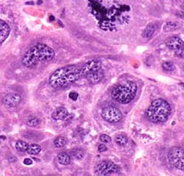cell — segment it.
<instances>
[{
	"label": "cell",
	"instance_id": "cell-1",
	"mask_svg": "<svg viewBox=\"0 0 184 176\" xmlns=\"http://www.w3.org/2000/svg\"><path fill=\"white\" fill-rule=\"evenodd\" d=\"M55 53L51 47L42 43H37L30 47L22 58V64L27 68H32L40 63L51 60Z\"/></svg>",
	"mask_w": 184,
	"mask_h": 176
},
{
	"label": "cell",
	"instance_id": "cell-2",
	"mask_svg": "<svg viewBox=\"0 0 184 176\" xmlns=\"http://www.w3.org/2000/svg\"><path fill=\"white\" fill-rule=\"evenodd\" d=\"M81 77V68L77 66H69L57 69L49 78L52 88L61 89L70 86Z\"/></svg>",
	"mask_w": 184,
	"mask_h": 176
},
{
	"label": "cell",
	"instance_id": "cell-3",
	"mask_svg": "<svg viewBox=\"0 0 184 176\" xmlns=\"http://www.w3.org/2000/svg\"><path fill=\"white\" fill-rule=\"evenodd\" d=\"M170 113L171 106L169 103L162 99H157L146 110L145 116L150 122L160 124L168 120Z\"/></svg>",
	"mask_w": 184,
	"mask_h": 176
},
{
	"label": "cell",
	"instance_id": "cell-4",
	"mask_svg": "<svg viewBox=\"0 0 184 176\" xmlns=\"http://www.w3.org/2000/svg\"><path fill=\"white\" fill-rule=\"evenodd\" d=\"M137 91V86L135 82L128 81L123 84L118 85L113 90L112 98L122 104H128L135 99Z\"/></svg>",
	"mask_w": 184,
	"mask_h": 176
},
{
	"label": "cell",
	"instance_id": "cell-5",
	"mask_svg": "<svg viewBox=\"0 0 184 176\" xmlns=\"http://www.w3.org/2000/svg\"><path fill=\"white\" fill-rule=\"evenodd\" d=\"M170 163L175 168L184 172V150L180 147H173L168 153Z\"/></svg>",
	"mask_w": 184,
	"mask_h": 176
},
{
	"label": "cell",
	"instance_id": "cell-6",
	"mask_svg": "<svg viewBox=\"0 0 184 176\" xmlns=\"http://www.w3.org/2000/svg\"><path fill=\"white\" fill-rule=\"evenodd\" d=\"M101 116L107 122L111 124H116L121 121L122 117V114L118 108L113 105L106 106L102 109Z\"/></svg>",
	"mask_w": 184,
	"mask_h": 176
},
{
	"label": "cell",
	"instance_id": "cell-7",
	"mask_svg": "<svg viewBox=\"0 0 184 176\" xmlns=\"http://www.w3.org/2000/svg\"><path fill=\"white\" fill-rule=\"evenodd\" d=\"M118 171V166L113 162H100L94 167V173L97 175L105 176L116 173Z\"/></svg>",
	"mask_w": 184,
	"mask_h": 176
},
{
	"label": "cell",
	"instance_id": "cell-8",
	"mask_svg": "<svg viewBox=\"0 0 184 176\" xmlns=\"http://www.w3.org/2000/svg\"><path fill=\"white\" fill-rule=\"evenodd\" d=\"M102 68V63L97 59H93L85 63L82 68H81V76L87 77L92 73L101 70Z\"/></svg>",
	"mask_w": 184,
	"mask_h": 176
},
{
	"label": "cell",
	"instance_id": "cell-9",
	"mask_svg": "<svg viewBox=\"0 0 184 176\" xmlns=\"http://www.w3.org/2000/svg\"><path fill=\"white\" fill-rule=\"evenodd\" d=\"M21 102V96L17 93H9L4 96L2 102L8 107H16Z\"/></svg>",
	"mask_w": 184,
	"mask_h": 176
},
{
	"label": "cell",
	"instance_id": "cell-10",
	"mask_svg": "<svg viewBox=\"0 0 184 176\" xmlns=\"http://www.w3.org/2000/svg\"><path fill=\"white\" fill-rule=\"evenodd\" d=\"M165 44L168 48L174 51L184 46L183 41L178 36H173L171 38H169L166 41Z\"/></svg>",
	"mask_w": 184,
	"mask_h": 176
},
{
	"label": "cell",
	"instance_id": "cell-11",
	"mask_svg": "<svg viewBox=\"0 0 184 176\" xmlns=\"http://www.w3.org/2000/svg\"><path fill=\"white\" fill-rule=\"evenodd\" d=\"M69 112L67 109L64 107H58L51 114V117L54 121H61L66 119L68 117Z\"/></svg>",
	"mask_w": 184,
	"mask_h": 176
},
{
	"label": "cell",
	"instance_id": "cell-12",
	"mask_svg": "<svg viewBox=\"0 0 184 176\" xmlns=\"http://www.w3.org/2000/svg\"><path fill=\"white\" fill-rule=\"evenodd\" d=\"M10 33V28L7 23L0 19V44L4 42Z\"/></svg>",
	"mask_w": 184,
	"mask_h": 176
},
{
	"label": "cell",
	"instance_id": "cell-13",
	"mask_svg": "<svg viewBox=\"0 0 184 176\" xmlns=\"http://www.w3.org/2000/svg\"><path fill=\"white\" fill-rule=\"evenodd\" d=\"M104 72L102 71V69L100 70V71L92 73V74L88 76L86 78L88 80V81L92 84H97L99 83L101 80L104 78Z\"/></svg>",
	"mask_w": 184,
	"mask_h": 176
},
{
	"label": "cell",
	"instance_id": "cell-14",
	"mask_svg": "<svg viewBox=\"0 0 184 176\" xmlns=\"http://www.w3.org/2000/svg\"><path fill=\"white\" fill-rule=\"evenodd\" d=\"M58 162L60 164L63 166L69 165L71 161V157L66 153H61L58 154Z\"/></svg>",
	"mask_w": 184,
	"mask_h": 176
},
{
	"label": "cell",
	"instance_id": "cell-15",
	"mask_svg": "<svg viewBox=\"0 0 184 176\" xmlns=\"http://www.w3.org/2000/svg\"><path fill=\"white\" fill-rule=\"evenodd\" d=\"M40 151H41L40 145L37 144L29 145L28 148H27V153L31 155H37L40 153Z\"/></svg>",
	"mask_w": 184,
	"mask_h": 176
},
{
	"label": "cell",
	"instance_id": "cell-16",
	"mask_svg": "<svg viewBox=\"0 0 184 176\" xmlns=\"http://www.w3.org/2000/svg\"><path fill=\"white\" fill-rule=\"evenodd\" d=\"M84 155H85L84 151L81 149H78V148L73 149L70 151V157H71L72 158L75 159V160H82L84 157Z\"/></svg>",
	"mask_w": 184,
	"mask_h": 176
},
{
	"label": "cell",
	"instance_id": "cell-17",
	"mask_svg": "<svg viewBox=\"0 0 184 176\" xmlns=\"http://www.w3.org/2000/svg\"><path fill=\"white\" fill-rule=\"evenodd\" d=\"M115 141L118 145H120V146H124L127 144L128 142V138L125 135L120 134L116 136V138H115Z\"/></svg>",
	"mask_w": 184,
	"mask_h": 176
},
{
	"label": "cell",
	"instance_id": "cell-18",
	"mask_svg": "<svg viewBox=\"0 0 184 176\" xmlns=\"http://www.w3.org/2000/svg\"><path fill=\"white\" fill-rule=\"evenodd\" d=\"M155 32H156V27H155V25L149 24L147 26L144 35H145L146 38L147 39H149L152 38V35H153V34L155 33Z\"/></svg>",
	"mask_w": 184,
	"mask_h": 176
},
{
	"label": "cell",
	"instance_id": "cell-19",
	"mask_svg": "<svg viewBox=\"0 0 184 176\" xmlns=\"http://www.w3.org/2000/svg\"><path fill=\"white\" fill-rule=\"evenodd\" d=\"M28 146L29 145L27 144L26 141H17L16 145H15V148H16V149L20 152L27 151V148H28Z\"/></svg>",
	"mask_w": 184,
	"mask_h": 176
},
{
	"label": "cell",
	"instance_id": "cell-20",
	"mask_svg": "<svg viewBox=\"0 0 184 176\" xmlns=\"http://www.w3.org/2000/svg\"><path fill=\"white\" fill-rule=\"evenodd\" d=\"M66 143V138L63 137V136H59V137L56 138L54 141V145L58 148H63V146H65Z\"/></svg>",
	"mask_w": 184,
	"mask_h": 176
},
{
	"label": "cell",
	"instance_id": "cell-21",
	"mask_svg": "<svg viewBox=\"0 0 184 176\" xmlns=\"http://www.w3.org/2000/svg\"><path fill=\"white\" fill-rule=\"evenodd\" d=\"M180 27V23H178V22H176V21H171V22H168V23H166V26H165V30H178Z\"/></svg>",
	"mask_w": 184,
	"mask_h": 176
},
{
	"label": "cell",
	"instance_id": "cell-22",
	"mask_svg": "<svg viewBox=\"0 0 184 176\" xmlns=\"http://www.w3.org/2000/svg\"><path fill=\"white\" fill-rule=\"evenodd\" d=\"M40 124V121L39 119L36 118V117H32V118H30L27 121V124L29 126H31V127H36V126H38Z\"/></svg>",
	"mask_w": 184,
	"mask_h": 176
},
{
	"label": "cell",
	"instance_id": "cell-23",
	"mask_svg": "<svg viewBox=\"0 0 184 176\" xmlns=\"http://www.w3.org/2000/svg\"><path fill=\"white\" fill-rule=\"evenodd\" d=\"M162 69L165 72H172L174 69V64L172 62H165L162 64Z\"/></svg>",
	"mask_w": 184,
	"mask_h": 176
},
{
	"label": "cell",
	"instance_id": "cell-24",
	"mask_svg": "<svg viewBox=\"0 0 184 176\" xmlns=\"http://www.w3.org/2000/svg\"><path fill=\"white\" fill-rule=\"evenodd\" d=\"M100 140L103 143H109L111 141V138L107 135L103 134L100 136Z\"/></svg>",
	"mask_w": 184,
	"mask_h": 176
},
{
	"label": "cell",
	"instance_id": "cell-25",
	"mask_svg": "<svg viewBox=\"0 0 184 176\" xmlns=\"http://www.w3.org/2000/svg\"><path fill=\"white\" fill-rule=\"evenodd\" d=\"M174 52H175V54H176L178 57L184 58V46H183L182 47H180V48L178 49V50L175 51Z\"/></svg>",
	"mask_w": 184,
	"mask_h": 176
},
{
	"label": "cell",
	"instance_id": "cell-26",
	"mask_svg": "<svg viewBox=\"0 0 184 176\" xmlns=\"http://www.w3.org/2000/svg\"><path fill=\"white\" fill-rule=\"evenodd\" d=\"M78 96H79L78 93H75V92H72V93H70V98L72 99V100L74 101H75L77 99H78Z\"/></svg>",
	"mask_w": 184,
	"mask_h": 176
},
{
	"label": "cell",
	"instance_id": "cell-27",
	"mask_svg": "<svg viewBox=\"0 0 184 176\" xmlns=\"http://www.w3.org/2000/svg\"><path fill=\"white\" fill-rule=\"evenodd\" d=\"M98 151L99 152H105L107 151V148L106 147V145H100L98 146Z\"/></svg>",
	"mask_w": 184,
	"mask_h": 176
},
{
	"label": "cell",
	"instance_id": "cell-28",
	"mask_svg": "<svg viewBox=\"0 0 184 176\" xmlns=\"http://www.w3.org/2000/svg\"><path fill=\"white\" fill-rule=\"evenodd\" d=\"M24 163L25 164V165H31V164L32 163V160L30 158H27L25 159L24 160Z\"/></svg>",
	"mask_w": 184,
	"mask_h": 176
},
{
	"label": "cell",
	"instance_id": "cell-29",
	"mask_svg": "<svg viewBox=\"0 0 184 176\" xmlns=\"http://www.w3.org/2000/svg\"><path fill=\"white\" fill-rule=\"evenodd\" d=\"M17 160H17L16 157H14V156H11V157H8V161H9L10 163H15Z\"/></svg>",
	"mask_w": 184,
	"mask_h": 176
},
{
	"label": "cell",
	"instance_id": "cell-30",
	"mask_svg": "<svg viewBox=\"0 0 184 176\" xmlns=\"http://www.w3.org/2000/svg\"><path fill=\"white\" fill-rule=\"evenodd\" d=\"M178 16L180 17V18H184V11H179V13L178 14Z\"/></svg>",
	"mask_w": 184,
	"mask_h": 176
},
{
	"label": "cell",
	"instance_id": "cell-31",
	"mask_svg": "<svg viewBox=\"0 0 184 176\" xmlns=\"http://www.w3.org/2000/svg\"><path fill=\"white\" fill-rule=\"evenodd\" d=\"M181 7H182V8H183V9L184 10V1H183V2L182 3V6H181Z\"/></svg>",
	"mask_w": 184,
	"mask_h": 176
},
{
	"label": "cell",
	"instance_id": "cell-32",
	"mask_svg": "<svg viewBox=\"0 0 184 176\" xmlns=\"http://www.w3.org/2000/svg\"><path fill=\"white\" fill-rule=\"evenodd\" d=\"M41 3H42V0H39V3H38V4H41Z\"/></svg>",
	"mask_w": 184,
	"mask_h": 176
}]
</instances>
